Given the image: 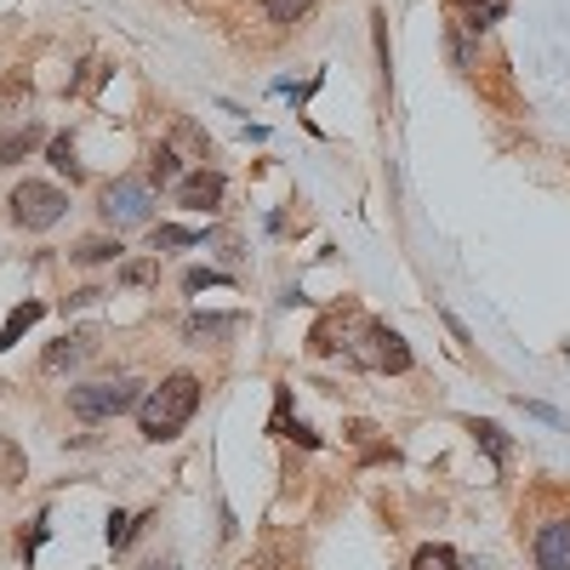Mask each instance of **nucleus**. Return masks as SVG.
I'll return each mask as SVG.
<instances>
[{
	"mask_svg": "<svg viewBox=\"0 0 570 570\" xmlns=\"http://www.w3.org/2000/svg\"><path fill=\"white\" fill-rule=\"evenodd\" d=\"M160 246H200V228H171L166 223V228H155V252Z\"/></svg>",
	"mask_w": 570,
	"mask_h": 570,
	"instance_id": "dca6fc26",
	"label": "nucleus"
},
{
	"mask_svg": "<svg viewBox=\"0 0 570 570\" xmlns=\"http://www.w3.org/2000/svg\"><path fill=\"white\" fill-rule=\"evenodd\" d=\"M109 257H120V246H109V240H86L75 252V263H109Z\"/></svg>",
	"mask_w": 570,
	"mask_h": 570,
	"instance_id": "6ab92c4d",
	"label": "nucleus"
},
{
	"mask_svg": "<svg viewBox=\"0 0 570 570\" xmlns=\"http://www.w3.org/2000/svg\"><path fill=\"white\" fill-rule=\"evenodd\" d=\"M348 354L360 365H376V371H411V348L400 343V331H389V325H365V337L348 343Z\"/></svg>",
	"mask_w": 570,
	"mask_h": 570,
	"instance_id": "39448f33",
	"label": "nucleus"
},
{
	"mask_svg": "<svg viewBox=\"0 0 570 570\" xmlns=\"http://www.w3.org/2000/svg\"><path fill=\"white\" fill-rule=\"evenodd\" d=\"M473 440L485 445L491 462H508V440H502V428H497V422H473Z\"/></svg>",
	"mask_w": 570,
	"mask_h": 570,
	"instance_id": "4468645a",
	"label": "nucleus"
},
{
	"mask_svg": "<svg viewBox=\"0 0 570 570\" xmlns=\"http://www.w3.org/2000/svg\"><path fill=\"white\" fill-rule=\"evenodd\" d=\"M308 7H314V0H263L268 23H297V18H303Z\"/></svg>",
	"mask_w": 570,
	"mask_h": 570,
	"instance_id": "2eb2a0df",
	"label": "nucleus"
},
{
	"mask_svg": "<svg viewBox=\"0 0 570 570\" xmlns=\"http://www.w3.org/2000/svg\"><path fill=\"white\" fill-rule=\"evenodd\" d=\"M63 188H52V183H35V177H23L18 188H12V223L18 228H52L58 217H63Z\"/></svg>",
	"mask_w": 570,
	"mask_h": 570,
	"instance_id": "20e7f679",
	"label": "nucleus"
},
{
	"mask_svg": "<svg viewBox=\"0 0 570 570\" xmlns=\"http://www.w3.org/2000/svg\"><path fill=\"white\" fill-rule=\"evenodd\" d=\"M411 570H462V559H456L445 542H428V548H416Z\"/></svg>",
	"mask_w": 570,
	"mask_h": 570,
	"instance_id": "f8f14e48",
	"label": "nucleus"
},
{
	"mask_svg": "<svg viewBox=\"0 0 570 570\" xmlns=\"http://www.w3.org/2000/svg\"><path fill=\"white\" fill-rule=\"evenodd\" d=\"M149 212H155L149 177H115V183L104 188V217H109L115 228H142V223H149Z\"/></svg>",
	"mask_w": 570,
	"mask_h": 570,
	"instance_id": "7ed1b4c3",
	"label": "nucleus"
},
{
	"mask_svg": "<svg viewBox=\"0 0 570 570\" xmlns=\"http://www.w3.org/2000/svg\"><path fill=\"white\" fill-rule=\"evenodd\" d=\"M183 331H188V343H217V337H234L240 320H234V314H195Z\"/></svg>",
	"mask_w": 570,
	"mask_h": 570,
	"instance_id": "9d476101",
	"label": "nucleus"
},
{
	"mask_svg": "<svg viewBox=\"0 0 570 570\" xmlns=\"http://www.w3.org/2000/svg\"><path fill=\"white\" fill-rule=\"evenodd\" d=\"M142 570H166V564H142Z\"/></svg>",
	"mask_w": 570,
	"mask_h": 570,
	"instance_id": "412c9836",
	"label": "nucleus"
},
{
	"mask_svg": "<svg viewBox=\"0 0 570 570\" xmlns=\"http://www.w3.org/2000/svg\"><path fill=\"white\" fill-rule=\"evenodd\" d=\"M35 142H40V131H35V126H18V131H0V166H12L18 155H29Z\"/></svg>",
	"mask_w": 570,
	"mask_h": 570,
	"instance_id": "9b49d317",
	"label": "nucleus"
},
{
	"mask_svg": "<svg viewBox=\"0 0 570 570\" xmlns=\"http://www.w3.org/2000/svg\"><path fill=\"white\" fill-rule=\"evenodd\" d=\"M52 166L69 171V183L80 177V160H75V142H69V137H52Z\"/></svg>",
	"mask_w": 570,
	"mask_h": 570,
	"instance_id": "f3484780",
	"label": "nucleus"
},
{
	"mask_svg": "<svg viewBox=\"0 0 570 570\" xmlns=\"http://www.w3.org/2000/svg\"><path fill=\"white\" fill-rule=\"evenodd\" d=\"M149 177H155V183H177V155H171V149H155V155H149Z\"/></svg>",
	"mask_w": 570,
	"mask_h": 570,
	"instance_id": "a211bd4d",
	"label": "nucleus"
},
{
	"mask_svg": "<svg viewBox=\"0 0 570 570\" xmlns=\"http://www.w3.org/2000/svg\"><path fill=\"white\" fill-rule=\"evenodd\" d=\"M451 18L462 23V29H491L497 18H502V0H451Z\"/></svg>",
	"mask_w": 570,
	"mask_h": 570,
	"instance_id": "6e6552de",
	"label": "nucleus"
},
{
	"mask_svg": "<svg viewBox=\"0 0 570 570\" xmlns=\"http://www.w3.org/2000/svg\"><path fill=\"white\" fill-rule=\"evenodd\" d=\"M40 314H46L40 303H23V308H12V320H7V331H0V348H12V343L23 337V331H29V325H35Z\"/></svg>",
	"mask_w": 570,
	"mask_h": 570,
	"instance_id": "ddd939ff",
	"label": "nucleus"
},
{
	"mask_svg": "<svg viewBox=\"0 0 570 570\" xmlns=\"http://www.w3.org/2000/svg\"><path fill=\"white\" fill-rule=\"evenodd\" d=\"M537 570H570V519H548L537 531Z\"/></svg>",
	"mask_w": 570,
	"mask_h": 570,
	"instance_id": "423d86ee",
	"label": "nucleus"
},
{
	"mask_svg": "<svg viewBox=\"0 0 570 570\" xmlns=\"http://www.w3.org/2000/svg\"><path fill=\"white\" fill-rule=\"evenodd\" d=\"M142 405V383H131V376H120V383H91V389H75L69 394V411L86 416V422H104V416H120Z\"/></svg>",
	"mask_w": 570,
	"mask_h": 570,
	"instance_id": "f03ea898",
	"label": "nucleus"
},
{
	"mask_svg": "<svg viewBox=\"0 0 570 570\" xmlns=\"http://www.w3.org/2000/svg\"><path fill=\"white\" fill-rule=\"evenodd\" d=\"M195 411H200V383L177 371V376H166L149 400H142V434H149V440H177Z\"/></svg>",
	"mask_w": 570,
	"mask_h": 570,
	"instance_id": "f257e3e1",
	"label": "nucleus"
},
{
	"mask_svg": "<svg viewBox=\"0 0 570 570\" xmlns=\"http://www.w3.org/2000/svg\"><path fill=\"white\" fill-rule=\"evenodd\" d=\"M131 531H137V525H131L126 513H109V548H126V542H131Z\"/></svg>",
	"mask_w": 570,
	"mask_h": 570,
	"instance_id": "aec40b11",
	"label": "nucleus"
},
{
	"mask_svg": "<svg viewBox=\"0 0 570 570\" xmlns=\"http://www.w3.org/2000/svg\"><path fill=\"white\" fill-rule=\"evenodd\" d=\"M86 354H91V337H86V331H75V337H58L52 348H46L40 365H46V371H69V365H80Z\"/></svg>",
	"mask_w": 570,
	"mask_h": 570,
	"instance_id": "1a4fd4ad",
	"label": "nucleus"
},
{
	"mask_svg": "<svg viewBox=\"0 0 570 570\" xmlns=\"http://www.w3.org/2000/svg\"><path fill=\"white\" fill-rule=\"evenodd\" d=\"M177 200H183L188 212H212V206L223 200V171H195V177H183V183H177Z\"/></svg>",
	"mask_w": 570,
	"mask_h": 570,
	"instance_id": "0eeeda50",
	"label": "nucleus"
}]
</instances>
